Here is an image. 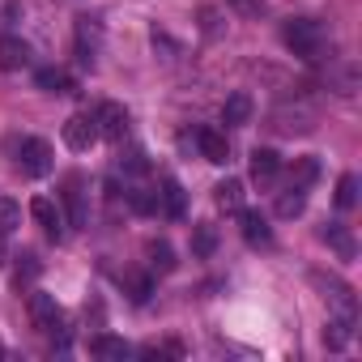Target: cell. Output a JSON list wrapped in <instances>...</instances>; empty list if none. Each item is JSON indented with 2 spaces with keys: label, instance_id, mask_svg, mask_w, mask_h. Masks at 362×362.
<instances>
[{
  "label": "cell",
  "instance_id": "cell-1",
  "mask_svg": "<svg viewBox=\"0 0 362 362\" xmlns=\"http://www.w3.org/2000/svg\"><path fill=\"white\" fill-rule=\"evenodd\" d=\"M281 39H286V47H290L298 60H307V64H320L324 52H332L328 30H324L315 18H290V22L281 26Z\"/></svg>",
  "mask_w": 362,
  "mask_h": 362
},
{
  "label": "cell",
  "instance_id": "cell-2",
  "mask_svg": "<svg viewBox=\"0 0 362 362\" xmlns=\"http://www.w3.org/2000/svg\"><path fill=\"white\" fill-rule=\"evenodd\" d=\"M311 281L324 290V303H328V311H332L337 320L358 324V294H354V286H345V281L332 277V273H311Z\"/></svg>",
  "mask_w": 362,
  "mask_h": 362
},
{
  "label": "cell",
  "instance_id": "cell-3",
  "mask_svg": "<svg viewBox=\"0 0 362 362\" xmlns=\"http://www.w3.org/2000/svg\"><path fill=\"white\" fill-rule=\"evenodd\" d=\"M26 311H30V320H35V328H39V332H64V311H60L56 294L35 290V294L26 298Z\"/></svg>",
  "mask_w": 362,
  "mask_h": 362
},
{
  "label": "cell",
  "instance_id": "cell-4",
  "mask_svg": "<svg viewBox=\"0 0 362 362\" xmlns=\"http://www.w3.org/2000/svg\"><path fill=\"white\" fill-rule=\"evenodd\" d=\"M56 153H52V145L43 141V136H26L22 141V175H30V179H43V175H52V162Z\"/></svg>",
  "mask_w": 362,
  "mask_h": 362
},
{
  "label": "cell",
  "instance_id": "cell-5",
  "mask_svg": "<svg viewBox=\"0 0 362 362\" xmlns=\"http://www.w3.org/2000/svg\"><path fill=\"white\" fill-rule=\"evenodd\" d=\"M94 141H98L94 115H69V119H64V145H69L73 153H90Z\"/></svg>",
  "mask_w": 362,
  "mask_h": 362
},
{
  "label": "cell",
  "instance_id": "cell-6",
  "mask_svg": "<svg viewBox=\"0 0 362 362\" xmlns=\"http://www.w3.org/2000/svg\"><path fill=\"white\" fill-rule=\"evenodd\" d=\"M64 209H69V226H77V230L90 226V205H86L81 175H69V179H64Z\"/></svg>",
  "mask_w": 362,
  "mask_h": 362
},
{
  "label": "cell",
  "instance_id": "cell-7",
  "mask_svg": "<svg viewBox=\"0 0 362 362\" xmlns=\"http://www.w3.org/2000/svg\"><path fill=\"white\" fill-rule=\"evenodd\" d=\"M94 124H98V136H107V141H124L128 136V111L119 103H103L94 111Z\"/></svg>",
  "mask_w": 362,
  "mask_h": 362
},
{
  "label": "cell",
  "instance_id": "cell-8",
  "mask_svg": "<svg viewBox=\"0 0 362 362\" xmlns=\"http://www.w3.org/2000/svg\"><path fill=\"white\" fill-rule=\"evenodd\" d=\"M197 149H201V158L214 162V166H226V162H230V141H226V132H218V128H197Z\"/></svg>",
  "mask_w": 362,
  "mask_h": 362
},
{
  "label": "cell",
  "instance_id": "cell-9",
  "mask_svg": "<svg viewBox=\"0 0 362 362\" xmlns=\"http://www.w3.org/2000/svg\"><path fill=\"white\" fill-rule=\"evenodd\" d=\"M30 64V43L18 39V35H0V69L5 73H18Z\"/></svg>",
  "mask_w": 362,
  "mask_h": 362
},
{
  "label": "cell",
  "instance_id": "cell-10",
  "mask_svg": "<svg viewBox=\"0 0 362 362\" xmlns=\"http://www.w3.org/2000/svg\"><path fill=\"white\" fill-rule=\"evenodd\" d=\"M239 230H243V239L252 247H269L273 243V230H269L264 214H256V209H239Z\"/></svg>",
  "mask_w": 362,
  "mask_h": 362
},
{
  "label": "cell",
  "instance_id": "cell-11",
  "mask_svg": "<svg viewBox=\"0 0 362 362\" xmlns=\"http://www.w3.org/2000/svg\"><path fill=\"white\" fill-rule=\"evenodd\" d=\"M98 39H103L98 22L81 18V22H77V60H81L86 69H94V56H98Z\"/></svg>",
  "mask_w": 362,
  "mask_h": 362
},
{
  "label": "cell",
  "instance_id": "cell-12",
  "mask_svg": "<svg viewBox=\"0 0 362 362\" xmlns=\"http://www.w3.org/2000/svg\"><path fill=\"white\" fill-rule=\"evenodd\" d=\"M252 94H243V90H235L230 98H226V107H222V124L226 128H243V124H252Z\"/></svg>",
  "mask_w": 362,
  "mask_h": 362
},
{
  "label": "cell",
  "instance_id": "cell-13",
  "mask_svg": "<svg viewBox=\"0 0 362 362\" xmlns=\"http://www.w3.org/2000/svg\"><path fill=\"white\" fill-rule=\"evenodd\" d=\"M90 354H94V358H107V362H119V358H128L132 349H128V341H124V337L94 332V337H90Z\"/></svg>",
  "mask_w": 362,
  "mask_h": 362
},
{
  "label": "cell",
  "instance_id": "cell-14",
  "mask_svg": "<svg viewBox=\"0 0 362 362\" xmlns=\"http://www.w3.org/2000/svg\"><path fill=\"white\" fill-rule=\"evenodd\" d=\"M30 218H35V222H39V226H43L52 239H60V222H64V218H60L56 201H47V197H35V201H30Z\"/></svg>",
  "mask_w": 362,
  "mask_h": 362
},
{
  "label": "cell",
  "instance_id": "cell-15",
  "mask_svg": "<svg viewBox=\"0 0 362 362\" xmlns=\"http://www.w3.org/2000/svg\"><path fill=\"white\" fill-rule=\"evenodd\" d=\"M320 239H324V243H328V247H332V252H337L341 260H354V256H358V243H354V235H349V230H345L341 222L324 226V230H320Z\"/></svg>",
  "mask_w": 362,
  "mask_h": 362
},
{
  "label": "cell",
  "instance_id": "cell-16",
  "mask_svg": "<svg viewBox=\"0 0 362 362\" xmlns=\"http://www.w3.org/2000/svg\"><path fill=\"white\" fill-rule=\"evenodd\" d=\"M153 201H158V214L184 218V188H179L175 179H162V192H153Z\"/></svg>",
  "mask_w": 362,
  "mask_h": 362
},
{
  "label": "cell",
  "instance_id": "cell-17",
  "mask_svg": "<svg viewBox=\"0 0 362 362\" xmlns=\"http://www.w3.org/2000/svg\"><path fill=\"white\" fill-rule=\"evenodd\" d=\"M277 170H281L277 149H252V179H256V184H269V179H277Z\"/></svg>",
  "mask_w": 362,
  "mask_h": 362
},
{
  "label": "cell",
  "instance_id": "cell-18",
  "mask_svg": "<svg viewBox=\"0 0 362 362\" xmlns=\"http://www.w3.org/2000/svg\"><path fill=\"white\" fill-rule=\"evenodd\" d=\"M214 201H218V209L239 214L243 209V179H222V184L214 188Z\"/></svg>",
  "mask_w": 362,
  "mask_h": 362
},
{
  "label": "cell",
  "instance_id": "cell-19",
  "mask_svg": "<svg viewBox=\"0 0 362 362\" xmlns=\"http://www.w3.org/2000/svg\"><path fill=\"white\" fill-rule=\"evenodd\" d=\"M35 86L47 90V94H73V77L64 69H39L35 73Z\"/></svg>",
  "mask_w": 362,
  "mask_h": 362
},
{
  "label": "cell",
  "instance_id": "cell-20",
  "mask_svg": "<svg viewBox=\"0 0 362 362\" xmlns=\"http://www.w3.org/2000/svg\"><path fill=\"white\" fill-rule=\"evenodd\" d=\"M315 175H320V158H294V166H290V184L294 188H311L315 184Z\"/></svg>",
  "mask_w": 362,
  "mask_h": 362
},
{
  "label": "cell",
  "instance_id": "cell-21",
  "mask_svg": "<svg viewBox=\"0 0 362 362\" xmlns=\"http://www.w3.org/2000/svg\"><path fill=\"white\" fill-rule=\"evenodd\" d=\"M303 209H307V188H294V184H290V188L277 197V218H298Z\"/></svg>",
  "mask_w": 362,
  "mask_h": 362
},
{
  "label": "cell",
  "instance_id": "cell-22",
  "mask_svg": "<svg viewBox=\"0 0 362 362\" xmlns=\"http://www.w3.org/2000/svg\"><path fill=\"white\" fill-rule=\"evenodd\" d=\"M145 256H149V269H158V273H170L175 269V252H170L166 239H149L145 243Z\"/></svg>",
  "mask_w": 362,
  "mask_h": 362
},
{
  "label": "cell",
  "instance_id": "cell-23",
  "mask_svg": "<svg viewBox=\"0 0 362 362\" xmlns=\"http://www.w3.org/2000/svg\"><path fill=\"white\" fill-rule=\"evenodd\" d=\"M354 341V324L349 320H337V315H328V328H324V345L328 349H345Z\"/></svg>",
  "mask_w": 362,
  "mask_h": 362
},
{
  "label": "cell",
  "instance_id": "cell-24",
  "mask_svg": "<svg viewBox=\"0 0 362 362\" xmlns=\"http://www.w3.org/2000/svg\"><path fill=\"white\" fill-rule=\"evenodd\" d=\"M18 226H22V205L9 201V197H0V239H9Z\"/></svg>",
  "mask_w": 362,
  "mask_h": 362
},
{
  "label": "cell",
  "instance_id": "cell-25",
  "mask_svg": "<svg viewBox=\"0 0 362 362\" xmlns=\"http://www.w3.org/2000/svg\"><path fill=\"white\" fill-rule=\"evenodd\" d=\"M39 273H43V264H39V256H18V273H13V286L22 290V286H35L39 281Z\"/></svg>",
  "mask_w": 362,
  "mask_h": 362
},
{
  "label": "cell",
  "instance_id": "cell-26",
  "mask_svg": "<svg viewBox=\"0 0 362 362\" xmlns=\"http://www.w3.org/2000/svg\"><path fill=\"white\" fill-rule=\"evenodd\" d=\"M124 290H128L132 303H145V298L153 294V281H149L145 273H124Z\"/></svg>",
  "mask_w": 362,
  "mask_h": 362
},
{
  "label": "cell",
  "instance_id": "cell-27",
  "mask_svg": "<svg viewBox=\"0 0 362 362\" xmlns=\"http://www.w3.org/2000/svg\"><path fill=\"white\" fill-rule=\"evenodd\" d=\"M358 205V175H341L337 179V209H354Z\"/></svg>",
  "mask_w": 362,
  "mask_h": 362
},
{
  "label": "cell",
  "instance_id": "cell-28",
  "mask_svg": "<svg viewBox=\"0 0 362 362\" xmlns=\"http://www.w3.org/2000/svg\"><path fill=\"white\" fill-rule=\"evenodd\" d=\"M214 247H218V230H214V226H197L192 252H197V256H214Z\"/></svg>",
  "mask_w": 362,
  "mask_h": 362
},
{
  "label": "cell",
  "instance_id": "cell-29",
  "mask_svg": "<svg viewBox=\"0 0 362 362\" xmlns=\"http://www.w3.org/2000/svg\"><path fill=\"white\" fill-rule=\"evenodd\" d=\"M230 9H239L243 18H264V5H260V0H230Z\"/></svg>",
  "mask_w": 362,
  "mask_h": 362
},
{
  "label": "cell",
  "instance_id": "cell-30",
  "mask_svg": "<svg viewBox=\"0 0 362 362\" xmlns=\"http://www.w3.org/2000/svg\"><path fill=\"white\" fill-rule=\"evenodd\" d=\"M0 264H5V239H0Z\"/></svg>",
  "mask_w": 362,
  "mask_h": 362
},
{
  "label": "cell",
  "instance_id": "cell-31",
  "mask_svg": "<svg viewBox=\"0 0 362 362\" xmlns=\"http://www.w3.org/2000/svg\"><path fill=\"white\" fill-rule=\"evenodd\" d=\"M0 354H5V341H0Z\"/></svg>",
  "mask_w": 362,
  "mask_h": 362
}]
</instances>
